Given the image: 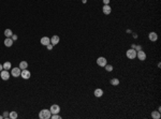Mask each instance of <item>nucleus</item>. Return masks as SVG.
Here are the masks:
<instances>
[{
  "mask_svg": "<svg viewBox=\"0 0 161 119\" xmlns=\"http://www.w3.org/2000/svg\"><path fill=\"white\" fill-rule=\"evenodd\" d=\"M2 70H3V65H2V64H1V63H0V72H1V71H2Z\"/></svg>",
  "mask_w": 161,
  "mask_h": 119,
  "instance_id": "28",
  "label": "nucleus"
},
{
  "mask_svg": "<svg viewBox=\"0 0 161 119\" xmlns=\"http://www.w3.org/2000/svg\"><path fill=\"white\" fill-rule=\"evenodd\" d=\"M18 68L21 70L27 69V68H28V62H27V61H21V62H19V67Z\"/></svg>",
  "mask_w": 161,
  "mask_h": 119,
  "instance_id": "17",
  "label": "nucleus"
},
{
  "mask_svg": "<svg viewBox=\"0 0 161 119\" xmlns=\"http://www.w3.org/2000/svg\"><path fill=\"white\" fill-rule=\"evenodd\" d=\"M161 117V114L159 110H154V112H151V118L152 119H160Z\"/></svg>",
  "mask_w": 161,
  "mask_h": 119,
  "instance_id": "15",
  "label": "nucleus"
},
{
  "mask_svg": "<svg viewBox=\"0 0 161 119\" xmlns=\"http://www.w3.org/2000/svg\"><path fill=\"white\" fill-rule=\"evenodd\" d=\"M102 12H103V14H105V15H109L111 12H112V8L109 7V5H103Z\"/></svg>",
  "mask_w": 161,
  "mask_h": 119,
  "instance_id": "10",
  "label": "nucleus"
},
{
  "mask_svg": "<svg viewBox=\"0 0 161 119\" xmlns=\"http://www.w3.org/2000/svg\"><path fill=\"white\" fill-rule=\"evenodd\" d=\"M111 0H103V5H109Z\"/></svg>",
  "mask_w": 161,
  "mask_h": 119,
  "instance_id": "26",
  "label": "nucleus"
},
{
  "mask_svg": "<svg viewBox=\"0 0 161 119\" xmlns=\"http://www.w3.org/2000/svg\"><path fill=\"white\" fill-rule=\"evenodd\" d=\"M21 76L24 79H29L30 76H31V73H30V71H28L27 69H24V70H21Z\"/></svg>",
  "mask_w": 161,
  "mask_h": 119,
  "instance_id": "5",
  "label": "nucleus"
},
{
  "mask_svg": "<svg viewBox=\"0 0 161 119\" xmlns=\"http://www.w3.org/2000/svg\"><path fill=\"white\" fill-rule=\"evenodd\" d=\"M148 39H149V41H151V42H156L157 40H158V35H157V32H155V31L149 32L148 33Z\"/></svg>",
  "mask_w": 161,
  "mask_h": 119,
  "instance_id": "9",
  "label": "nucleus"
},
{
  "mask_svg": "<svg viewBox=\"0 0 161 119\" xmlns=\"http://www.w3.org/2000/svg\"><path fill=\"white\" fill-rule=\"evenodd\" d=\"M53 47H54V45H53L52 43H49L48 45H46V48H47L48 50H53Z\"/></svg>",
  "mask_w": 161,
  "mask_h": 119,
  "instance_id": "24",
  "label": "nucleus"
},
{
  "mask_svg": "<svg viewBox=\"0 0 161 119\" xmlns=\"http://www.w3.org/2000/svg\"><path fill=\"white\" fill-rule=\"evenodd\" d=\"M0 76H1V78L3 80H8L11 76V73L8 71V70H2V71L0 72Z\"/></svg>",
  "mask_w": 161,
  "mask_h": 119,
  "instance_id": "4",
  "label": "nucleus"
},
{
  "mask_svg": "<svg viewBox=\"0 0 161 119\" xmlns=\"http://www.w3.org/2000/svg\"><path fill=\"white\" fill-rule=\"evenodd\" d=\"M17 117H18V114H17V112H15V110H12V112H10V119H16Z\"/></svg>",
  "mask_w": 161,
  "mask_h": 119,
  "instance_id": "20",
  "label": "nucleus"
},
{
  "mask_svg": "<svg viewBox=\"0 0 161 119\" xmlns=\"http://www.w3.org/2000/svg\"><path fill=\"white\" fill-rule=\"evenodd\" d=\"M40 42H41V44H42L43 46H46V45H48V44L51 43V39H49L48 37H43L42 39L40 40Z\"/></svg>",
  "mask_w": 161,
  "mask_h": 119,
  "instance_id": "12",
  "label": "nucleus"
},
{
  "mask_svg": "<svg viewBox=\"0 0 161 119\" xmlns=\"http://www.w3.org/2000/svg\"><path fill=\"white\" fill-rule=\"evenodd\" d=\"M0 119H3V116H2V115H0Z\"/></svg>",
  "mask_w": 161,
  "mask_h": 119,
  "instance_id": "30",
  "label": "nucleus"
},
{
  "mask_svg": "<svg viewBox=\"0 0 161 119\" xmlns=\"http://www.w3.org/2000/svg\"><path fill=\"white\" fill-rule=\"evenodd\" d=\"M134 50H136V52H139V50H142V46L141 45H134Z\"/></svg>",
  "mask_w": 161,
  "mask_h": 119,
  "instance_id": "25",
  "label": "nucleus"
},
{
  "mask_svg": "<svg viewBox=\"0 0 161 119\" xmlns=\"http://www.w3.org/2000/svg\"><path fill=\"white\" fill-rule=\"evenodd\" d=\"M11 38H12V40H13V41H16V40H17V35H13Z\"/></svg>",
  "mask_w": 161,
  "mask_h": 119,
  "instance_id": "27",
  "label": "nucleus"
},
{
  "mask_svg": "<svg viewBox=\"0 0 161 119\" xmlns=\"http://www.w3.org/2000/svg\"><path fill=\"white\" fill-rule=\"evenodd\" d=\"M59 42H60V38L58 37V35H53V37L51 38V43L53 44L54 46L57 45V44L59 43Z\"/></svg>",
  "mask_w": 161,
  "mask_h": 119,
  "instance_id": "11",
  "label": "nucleus"
},
{
  "mask_svg": "<svg viewBox=\"0 0 161 119\" xmlns=\"http://www.w3.org/2000/svg\"><path fill=\"white\" fill-rule=\"evenodd\" d=\"M49 110H51L52 114H59L60 113V106L57 105V104H53V105L51 106V108H49Z\"/></svg>",
  "mask_w": 161,
  "mask_h": 119,
  "instance_id": "8",
  "label": "nucleus"
},
{
  "mask_svg": "<svg viewBox=\"0 0 161 119\" xmlns=\"http://www.w3.org/2000/svg\"><path fill=\"white\" fill-rule=\"evenodd\" d=\"M126 56L129 59H135L136 58V50L134 48H130V50H128L126 52Z\"/></svg>",
  "mask_w": 161,
  "mask_h": 119,
  "instance_id": "2",
  "label": "nucleus"
},
{
  "mask_svg": "<svg viewBox=\"0 0 161 119\" xmlns=\"http://www.w3.org/2000/svg\"><path fill=\"white\" fill-rule=\"evenodd\" d=\"M133 38H134V39H136V38H137V35H136V33H133Z\"/></svg>",
  "mask_w": 161,
  "mask_h": 119,
  "instance_id": "29",
  "label": "nucleus"
},
{
  "mask_svg": "<svg viewBox=\"0 0 161 119\" xmlns=\"http://www.w3.org/2000/svg\"><path fill=\"white\" fill-rule=\"evenodd\" d=\"M136 57H137V59H139V60H141V61L146 60V53L144 52L143 50H139V52H136Z\"/></svg>",
  "mask_w": 161,
  "mask_h": 119,
  "instance_id": "6",
  "label": "nucleus"
},
{
  "mask_svg": "<svg viewBox=\"0 0 161 119\" xmlns=\"http://www.w3.org/2000/svg\"><path fill=\"white\" fill-rule=\"evenodd\" d=\"M104 69L106 70L107 72H112L114 68H113V65H112V64H107V63H106V64H105V67H104Z\"/></svg>",
  "mask_w": 161,
  "mask_h": 119,
  "instance_id": "21",
  "label": "nucleus"
},
{
  "mask_svg": "<svg viewBox=\"0 0 161 119\" xmlns=\"http://www.w3.org/2000/svg\"><path fill=\"white\" fill-rule=\"evenodd\" d=\"M51 118L52 119H61V116L59 114H52Z\"/></svg>",
  "mask_w": 161,
  "mask_h": 119,
  "instance_id": "22",
  "label": "nucleus"
},
{
  "mask_svg": "<svg viewBox=\"0 0 161 119\" xmlns=\"http://www.w3.org/2000/svg\"><path fill=\"white\" fill-rule=\"evenodd\" d=\"M109 83H111L112 86H118L120 83V80L118 79V78H112L111 80H109Z\"/></svg>",
  "mask_w": 161,
  "mask_h": 119,
  "instance_id": "18",
  "label": "nucleus"
},
{
  "mask_svg": "<svg viewBox=\"0 0 161 119\" xmlns=\"http://www.w3.org/2000/svg\"><path fill=\"white\" fill-rule=\"evenodd\" d=\"M2 116H3V118L4 119H8V118H10V112H3V115H2Z\"/></svg>",
  "mask_w": 161,
  "mask_h": 119,
  "instance_id": "23",
  "label": "nucleus"
},
{
  "mask_svg": "<svg viewBox=\"0 0 161 119\" xmlns=\"http://www.w3.org/2000/svg\"><path fill=\"white\" fill-rule=\"evenodd\" d=\"M106 63H107V60L105 57H99V58L97 59V64L101 68H104Z\"/></svg>",
  "mask_w": 161,
  "mask_h": 119,
  "instance_id": "3",
  "label": "nucleus"
},
{
  "mask_svg": "<svg viewBox=\"0 0 161 119\" xmlns=\"http://www.w3.org/2000/svg\"><path fill=\"white\" fill-rule=\"evenodd\" d=\"M21 70L19 68H13V69H11V75L13 77H18V76H21Z\"/></svg>",
  "mask_w": 161,
  "mask_h": 119,
  "instance_id": "7",
  "label": "nucleus"
},
{
  "mask_svg": "<svg viewBox=\"0 0 161 119\" xmlns=\"http://www.w3.org/2000/svg\"><path fill=\"white\" fill-rule=\"evenodd\" d=\"M4 35H5V38H11L13 35V31L11 29H5L4 30Z\"/></svg>",
  "mask_w": 161,
  "mask_h": 119,
  "instance_id": "19",
  "label": "nucleus"
},
{
  "mask_svg": "<svg viewBox=\"0 0 161 119\" xmlns=\"http://www.w3.org/2000/svg\"><path fill=\"white\" fill-rule=\"evenodd\" d=\"M2 65H3V70H8L9 71L10 69H12V63H11L10 61H5Z\"/></svg>",
  "mask_w": 161,
  "mask_h": 119,
  "instance_id": "16",
  "label": "nucleus"
},
{
  "mask_svg": "<svg viewBox=\"0 0 161 119\" xmlns=\"http://www.w3.org/2000/svg\"><path fill=\"white\" fill-rule=\"evenodd\" d=\"M52 116V113L49 109H46V108H44V109H42L40 113H39V118L40 119H49Z\"/></svg>",
  "mask_w": 161,
  "mask_h": 119,
  "instance_id": "1",
  "label": "nucleus"
},
{
  "mask_svg": "<svg viewBox=\"0 0 161 119\" xmlns=\"http://www.w3.org/2000/svg\"><path fill=\"white\" fill-rule=\"evenodd\" d=\"M93 94H94V97H96V98H101V97L103 95V90H102L101 88H97V89H94Z\"/></svg>",
  "mask_w": 161,
  "mask_h": 119,
  "instance_id": "13",
  "label": "nucleus"
},
{
  "mask_svg": "<svg viewBox=\"0 0 161 119\" xmlns=\"http://www.w3.org/2000/svg\"><path fill=\"white\" fill-rule=\"evenodd\" d=\"M13 43H14V41L12 40V38H5V40H4V45L6 47H11L13 45Z\"/></svg>",
  "mask_w": 161,
  "mask_h": 119,
  "instance_id": "14",
  "label": "nucleus"
}]
</instances>
